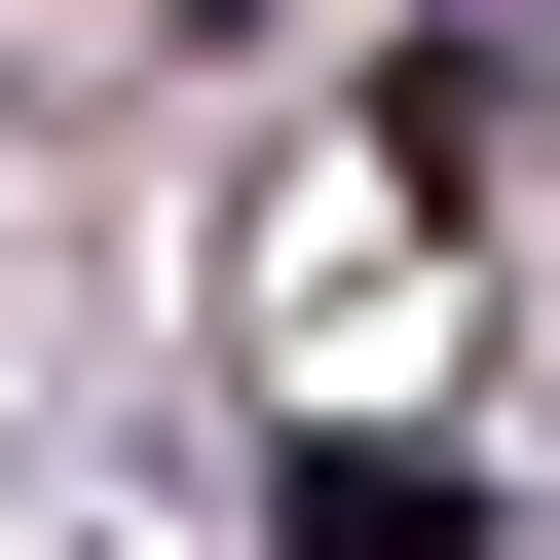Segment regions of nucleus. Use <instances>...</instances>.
Here are the masks:
<instances>
[]
</instances>
